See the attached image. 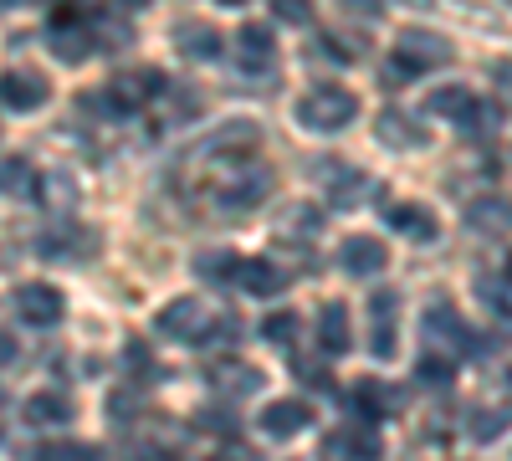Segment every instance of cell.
Here are the masks:
<instances>
[{"label": "cell", "mask_w": 512, "mask_h": 461, "mask_svg": "<svg viewBox=\"0 0 512 461\" xmlns=\"http://www.w3.org/2000/svg\"><path fill=\"white\" fill-rule=\"evenodd\" d=\"M359 118V98L349 88H313L308 98H297V123L313 134H338Z\"/></svg>", "instance_id": "6da1fadb"}, {"label": "cell", "mask_w": 512, "mask_h": 461, "mask_svg": "<svg viewBox=\"0 0 512 461\" xmlns=\"http://www.w3.org/2000/svg\"><path fill=\"white\" fill-rule=\"evenodd\" d=\"M456 52H451V41L441 36V31H405L400 41H395V72L400 77H420V72H436V67H446Z\"/></svg>", "instance_id": "7a4b0ae2"}, {"label": "cell", "mask_w": 512, "mask_h": 461, "mask_svg": "<svg viewBox=\"0 0 512 461\" xmlns=\"http://www.w3.org/2000/svg\"><path fill=\"white\" fill-rule=\"evenodd\" d=\"M103 98H108V113H134V108L164 98V72H154V67L118 72V77H113V88H108Z\"/></svg>", "instance_id": "3957f363"}, {"label": "cell", "mask_w": 512, "mask_h": 461, "mask_svg": "<svg viewBox=\"0 0 512 461\" xmlns=\"http://www.w3.org/2000/svg\"><path fill=\"white\" fill-rule=\"evenodd\" d=\"M16 313L31 328H52V323H62L67 303H62V292L52 282H26V287H16Z\"/></svg>", "instance_id": "277c9868"}, {"label": "cell", "mask_w": 512, "mask_h": 461, "mask_svg": "<svg viewBox=\"0 0 512 461\" xmlns=\"http://www.w3.org/2000/svg\"><path fill=\"white\" fill-rule=\"evenodd\" d=\"M425 339L441 344L446 354H477L472 328H466V323H461V313H456V308H446V303H436L431 313H425Z\"/></svg>", "instance_id": "5b68a950"}, {"label": "cell", "mask_w": 512, "mask_h": 461, "mask_svg": "<svg viewBox=\"0 0 512 461\" xmlns=\"http://www.w3.org/2000/svg\"><path fill=\"white\" fill-rule=\"evenodd\" d=\"M205 303L200 298H175V303H164V313L154 318V328L164 333V339H175V344H190L205 333Z\"/></svg>", "instance_id": "8992f818"}, {"label": "cell", "mask_w": 512, "mask_h": 461, "mask_svg": "<svg viewBox=\"0 0 512 461\" xmlns=\"http://www.w3.org/2000/svg\"><path fill=\"white\" fill-rule=\"evenodd\" d=\"M425 113L451 118V123H461V129H477V123L487 118V108H482V98H472V88H436L431 98H425Z\"/></svg>", "instance_id": "52a82bcc"}, {"label": "cell", "mask_w": 512, "mask_h": 461, "mask_svg": "<svg viewBox=\"0 0 512 461\" xmlns=\"http://www.w3.org/2000/svg\"><path fill=\"white\" fill-rule=\"evenodd\" d=\"M98 246V236H88L82 226H72V221H57L47 236L36 241V251L47 262H82V251H93Z\"/></svg>", "instance_id": "ba28073f"}, {"label": "cell", "mask_w": 512, "mask_h": 461, "mask_svg": "<svg viewBox=\"0 0 512 461\" xmlns=\"http://www.w3.org/2000/svg\"><path fill=\"white\" fill-rule=\"evenodd\" d=\"M256 426H262L267 436H277V441H287V436L313 426V405L308 400H272L262 415H256Z\"/></svg>", "instance_id": "9c48e42d"}, {"label": "cell", "mask_w": 512, "mask_h": 461, "mask_svg": "<svg viewBox=\"0 0 512 461\" xmlns=\"http://www.w3.org/2000/svg\"><path fill=\"white\" fill-rule=\"evenodd\" d=\"M47 77L41 72H6L0 77V103H6L11 113H36L41 103H47Z\"/></svg>", "instance_id": "30bf717a"}, {"label": "cell", "mask_w": 512, "mask_h": 461, "mask_svg": "<svg viewBox=\"0 0 512 461\" xmlns=\"http://www.w3.org/2000/svg\"><path fill=\"white\" fill-rule=\"evenodd\" d=\"M338 262H344L349 277H374L390 267V251H384L379 236H349L344 246H338Z\"/></svg>", "instance_id": "8fae6325"}, {"label": "cell", "mask_w": 512, "mask_h": 461, "mask_svg": "<svg viewBox=\"0 0 512 461\" xmlns=\"http://www.w3.org/2000/svg\"><path fill=\"white\" fill-rule=\"evenodd\" d=\"M93 52H98V36H93V21H88V16L52 26V57H62V62H88Z\"/></svg>", "instance_id": "7c38bea8"}, {"label": "cell", "mask_w": 512, "mask_h": 461, "mask_svg": "<svg viewBox=\"0 0 512 461\" xmlns=\"http://www.w3.org/2000/svg\"><path fill=\"white\" fill-rule=\"evenodd\" d=\"M231 282H241L246 292H256V298H277V292L287 287L282 267L267 262V257H236V277Z\"/></svg>", "instance_id": "4fadbf2b"}, {"label": "cell", "mask_w": 512, "mask_h": 461, "mask_svg": "<svg viewBox=\"0 0 512 461\" xmlns=\"http://www.w3.org/2000/svg\"><path fill=\"white\" fill-rule=\"evenodd\" d=\"M369 318H374V328H369V349H374L379 359H395V318H400V298H395V292H379V298L369 303Z\"/></svg>", "instance_id": "5bb4252c"}, {"label": "cell", "mask_w": 512, "mask_h": 461, "mask_svg": "<svg viewBox=\"0 0 512 461\" xmlns=\"http://www.w3.org/2000/svg\"><path fill=\"white\" fill-rule=\"evenodd\" d=\"M175 47H180V57H190V62H221V31L216 26H205V21H185L180 31H175Z\"/></svg>", "instance_id": "9a60e30c"}, {"label": "cell", "mask_w": 512, "mask_h": 461, "mask_svg": "<svg viewBox=\"0 0 512 461\" xmlns=\"http://www.w3.org/2000/svg\"><path fill=\"white\" fill-rule=\"evenodd\" d=\"M256 139H262V129L236 118V123H226V129H216V139L205 144V159H241V154L256 149Z\"/></svg>", "instance_id": "2e32d148"}, {"label": "cell", "mask_w": 512, "mask_h": 461, "mask_svg": "<svg viewBox=\"0 0 512 461\" xmlns=\"http://www.w3.org/2000/svg\"><path fill=\"white\" fill-rule=\"evenodd\" d=\"M267 190H272V175H267V170L231 175V180L221 185V205H226V211H251V205L267 200Z\"/></svg>", "instance_id": "e0dca14e"}, {"label": "cell", "mask_w": 512, "mask_h": 461, "mask_svg": "<svg viewBox=\"0 0 512 461\" xmlns=\"http://www.w3.org/2000/svg\"><path fill=\"white\" fill-rule=\"evenodd\" d=\"M21 415H26V426H67L72 421V400L62 395V390H36L26 405H21Z\"/></svg>", "instance_id": "ac0fdd59"}, {"label": "cell", "mask_w": 512, "mask_h": 461, "mask_svg": "<svg viewBox=\"0 0 512 461\" xmlns=\"http://www.w3.org/2000/svg\"><path fill=\"white\" fill-rule=\"evenodd\" d=\"M318 344H323V354H333V359L354 349L349 308H344V303H323V318H318Z\"/></svg>", "instance_id": "d6986e66"}, {"label": "cell", "mask_w": 512, "mask_h": 461, "mask_svg": "<svg viewBox=\"0 0 512 461\" xmlns=\"http://www.w3.org/2000/svg\"><path fill=\"white\" fill-rule=\"evenodd\" d=\"M390 231L410 236V241H436V216L425 211V205H390Z\"/></svg>", "instance_id": "ffe728a7"}, {"label": "cell", "mask_w": 512, "mask_h": 461, "mask_svg": "<svg viewBox=\"0 0 512 461\" xmlns=\"http://www.w3.org/2000/svg\"><path fill=\"white\" fill-rule=\"evenodd\" d=\"M318 231H323V221H318V205H308V200L287 205V216L277 221V241H313Z\"/></svg>", "instance_id": "44dd1931"}, {"label": "cell", "mask_w": 512, "mask_h": 461, "mask_svg": "<svg viewBox=\"0 0 512 461\" xmlns=\"http://www.w3.org/2000/svg\"><path fill=\"white\" fill-rule=\"evenodd\" d=\"M236 47H241V67H267L272 62V26H256V21H246L241 26V36H236Z\"/></svg>", "instance_id": "7402d4cb"}, {"label": "cell", "mask_w": 512, "mask_h": 461, "mask_svg": "<svg viewBox=\"0 0 512 461\" xmlns=\"http://www.w3.org/2000/svg\"><path fill=\"white\" fill-rule=\"evenodd\" d=\"M379 139L390 144V149H420V144H425V129L390 108V113H379Z\"/></svg>", "instance_id": "603a6c76"}, {"label": "cell", "mask_w": 512, "mask_h": 461, "mask_svg": "<svg viewBox=\"0 0 512 461\" xmlns=\"http://www.w3.org/2000/svg\"><path fill=\"white\" fill-rule=\"evenodd\" d=\"M31 195L41 200V205H47V211H72V205H77V185L67 180V175H36V185H31Z\"/></svg>", "instance_id": "cb8c5ba5"}, {"label": "cell", "mask_w": 512, "mask_h": 461, "mask_svg": "<svg viewBox=\"0 0 512 461\" xmlns=\"http://www.w3.org/2000/svg\"><path fill=\"white\" fill-rule=\"evenodd\" d=\"M354 410L364 426H379L384 410H390V395H384V380H359L354 385Z\"/></svg>", "instance_id": "d4e9b609"}, {"label": "cell", "mask_w": 512, "mask_h": 461, "mask_svg": "<svg viewBox=\"0 0 512 461\" xmlns=\"http://www.w3.org/2000/svg\"><path fill=\"white\" fill-rule=\"evenodd\" d=\"M333 175H338V180H328V200L333 205H359V200L374 195V180L359 175V170H333Z\"/></svg>", "instance_id": "484cf974"}, {"label": "cell", "mask_w": 512, "mask_h": 461, "mask_svg": "<svg viewBox=\"0 0 512 461\" xmlns=\"http://www.w3.org/2000/svg\"><path fill=\"white\" fill-rule=\"evenodd\" d=\"M31 159H21V154H11V159H0V195L6 200H16V195H31Z\"/></svg>", "instance_id": "4316f807"}, {"label": "cell", "mask_w": 512, "mask_h": 461, "mask_svg": "<svg viewBox=\"0 0 512 461\" xmlns=\"http://www.w3.org/2000/svg\"><path fill=\"white\" fill-rule=\"evenodd\" d=\"M210 380L236 390V395H251V390H262V369H251V364H216V369H210Z\"/></svg>", "instance_id": "83f0119b"}, {"label": "cell", "mask_w": 512, "mask_h": 461, "mask_svg": "<svg viewBox=\"0 0 512 461\" xmlns=\"http://www.w3.org/2000/svg\"><path fill=\"white\" fill-rule=\"evenodd\" d=\"M195 277H205V282H231V277H236V251H200V257H195Z\"/></svg>", "instance_id": "f1b7e54d"}, {"label": "cell", "mask_w": 512, "mask_h": 461, "mask_svg": "<svg viewBox=\"0 0 512 461\" xmlns=\"http://www.w3.org/2000/svg\"><path fill=\"white\" fill-rule=\"evenodd\" d=\"M466 221H472L477 231H497V236H502V231H507V200H502V195H497V200H477L472 211H466Z\"/></svg>", "instance_id": "f546056e"}, {"label": "cell", "mask_w": 512, "mask_h": 461, "mask_svg": "<svg viewBox=\"0 0 512 461\" xmlns=\"http://www.w3.org/2000/svg\"><path fill=\"white\" fill-rule=\"evenodd\" d=\"M415 380H420V385H431V390L451 385V380H456V359H451V354H446V359H436V354H425V359L415 364Z\"/></svg>", "instance_id": "4dcf8cb0"}, {"label": "cell", "mask_w": 512, "mask_h": 461, "mask_svg": "<svg viewBox=\"0 0 512 461\" xmlns=\"http://www.w3.org/2000/svg\"><path fill=\"white\" fill-rule=\"evenodd\" d=\"M36 461H98V446H82V441H47L36 451Z\"/></svg>", "instance_id": "1f68e13d"}, {"label": "cell", "mask_w": 512, "mask_h": 461, "mask_svg": "<svg viewBox=\"0 0 512 461\" xmlns=\"http://www.w3.org/2000/svg\"><path fill=\"white\" fill-rule=\"evenodd\" d=\"M477 292L487 298V308H492L497 318H507V277H502V272H492V277H477Z\"/></svg>", "instance_id": "d6a6232c"}, {"label": "cell", "mask_w": 512, "mask_h": 461, "mask_svg": "<svg viewBox=\"0 0 512 461\" xmlns=\"http://www.w3.org/2000/svg\"><path fill=\"white\" fill-rule=\"evenodd\" d=\"M272 16L287 26H308L313 21V0H272Z\"/></svg>", "instance_id": "836d02e7"}, {"label": "cell", "mask_w": 512, "mask_h": 461, "mask_svg": "<svg viewBox=\"0 0 512 461\" xmlns=\"http://www.w3.org/2000/svg\"><path fill=\"white\" fill-rule=\"evenodd\" d=\"M502 426H507V410H492V415L477 410V415H472V441H497Z\"/></svg>", "instance_id": "e575fe53"}, {"label": "cell", "mask_w": 512, "mask_h": 461, "mask_svg": "<svg viewBox=\"0 0 512 461\" xmlns=\"http://www.w3.org/2000/svg\"><path fill=\"white\" fill-rule=\"evenodd\" d=\"M262 333H267L272 344H282V349H287V344L297 339V313H272V318L262 323Z\"/></svg>", "instance_id": "d590c367"}, {"label": "cell", "mask_w": 512, "mask_h": 461, "mask_svg": "<svg viewBox=\"0 0 512 461\" xmlns=\"http://www.w3.org/2000/svg\"><path fill=\"white\" fill-rule=\"evenodd\" d=\"M338 6H344V16H354V21H364V26L384 21V0H338Z\"/></svg>", "instance_id": "8d00e7d4"}, {"label": "cell", "mask_w": 512, "mask_h": 461, "mask_svg": "<svg viewBox=\"0 0 512 461\" xmlns=\"http://www.w3.org/2000/svg\"><path fill=\"white\" fill-rule=\"evenodd\" d=\"M11 359H16V339H11V333H6V328H0V369H6Z\"/></svg>", "instance_id": "74e56055"}, {"label": "cell", "mask_w": 512, "mask_h": 461, "mask_svg": "<svg viewBox=\"0 0 512 461\" xmlns=\"http://www.w3.org/2000/svg\"><path fill=\"white\" fill-rule=\"evenodd\" d=\"M123 461H159V456H154V451H128Z\"/></svg>", "instance_id": "f35d334b"}, {"label": "cell", "mask_w": 512, "mask_h": 461, "mask_svg": "<svg viewBox=\"0 0 512 461\" xmlns=\"http://www.w3.org/2000/svg\"><path fill=\"white\" fill-rule=\"evenodd\" d=\"M221 6H246V0H221Z\"/></svg>", "instance_id": "ab89813d"}, {"label": "cell", "mask_w": 512, "mask_h": 461, "mask_svg": "<svg viewBox=\"0 0 512 461\" xmlns=\"http://www.w3.org/2000/svg\"><path fill=\"white\" fill-rule=\"evenodd\" d=\"M128 6H149V0H128Z\"/></svg>", "instance_id": "60d3db41"}]
</instances>
